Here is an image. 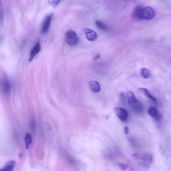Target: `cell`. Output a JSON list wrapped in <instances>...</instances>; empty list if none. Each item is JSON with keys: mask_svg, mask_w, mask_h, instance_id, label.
<instances>
[{"mask_svg": "<svg viewBox=\"0 0 171 171\" xmlns=\"http://www.w3.org/2000/svg\"><path fill=\"white\" fill-rule=\"evenodd\" d=\"M126 95L129 104L134 111L137 113H141L143 109L142 103L136 98L133 93L131 91L127 92Z\"/></svg>", "mask_w": 171, "mask_h": 171, "instance_id": "6da1fadb", "label": "cell"}, {"mask_svg": "<svg viewBox=\"0 0 171 171\" xmlns=\"http://www.w3.org/2000/svg\"><path fill=\"white\" fill-rule=\"evenodd\" d=\"M66 42L72 46L76 45L79 42L78 36L76 33L72 30H69L66 32Z\"/></svg>", "mask_w": 171, "mask_h": 171, "instance_id": "7a4b0ae2", "label": "cell"}, {"mask_svg": "<svg viewBox=\"0 0 171 171\" xmlns=\"http://www.w3.org/2000/svg\"><path fill=\"white\" fill-rule=\"evenodd\" d=\"M53 14H50L46 16L43 22L41 28V32L42 34H45L48 31L51 22Z\"/></svg>", "mask_w": 171, "mask_h": 171, "instance_id": "3957f363", "label": "cell"}, {"mask_svg": "<svg viewBox=\"0 0 171 171\" xmlns=\"http://www.w3.org/2000/svg\"><path fill=\"white\" fill-rule=\"evenodd\" d=\"M155 15V12L154 10L149 6H146L143 9L142 18L143 19L147 20L152 19Z\"/></svg>", "mask_w": 171, "mask_h": 171, "instance_id": "277c9868", "label": "cell"}, {"mask_svg": "<svg viewBox=\"0 0 171 171\" xmlns=\"http://www.w3.org/2000/svg\"><path fill=\"white\" fill-rule=\"evenodd\" d=\"M115 112L118 118L123 122L126 121L128 119V115L126 111L121 107H116Z\"/></svg>", "mask_w": 171, "mask_h": 171, "instance_id": "5b68a950", "label": "cell"}, {"mask_svg": "<svg viewBox=\"0 0 171 171\" xmlns=\"http://www.w3.org/2000/svg\"><path fill=\"white\" fill-rule=\"evenodd\" d=\"M85 35L87 39L91 42L96 41L97 38V35L95 32L92 29L86 28L84 29Z\"/></svg>", "mask_w": 171, "mask_h": 171, "instance_id": "8992f818", "label": "cell"}, {"mask_svg": "<svg viewBox=\"0 0 171 171\" xmlns=\"http://www.w3.org/2000/svg\"><path fill=\"white\" fill-rule=\"evenodd\" d=\"M41 46L39 41L36 43V45L33 47L30 52L29 61L31 62L35 56L41 51Z\"/></svg>", "mask_w": 171, "mask_h": 171, "instance_id": "52a82bcc", "label": "cell"}, {"mask_svg": "<svg viewBox=\"0 0 171 171\" xmlns=\"http://www.w3.org/2000/svg\"><path fill=\"white\" fill-rule=\"evenodd\" d=\"M143 9L140 6H137L134 9L132 13V17L134 19L137 21L143 19L142 18Z\"/></svg>", "mask_w": 171, "mask_h": 171, "instance_id": "ba28073f", "label": "cell"}, {"mask_svg": "<svg viewBox=\"0 0 171 171\" xmlns=\"http://www.w3.org/2000/svg\"><path fill=\"white\" fill-rule=\"evenodd\" d=\"M153 159V156L151 154L149 153L145 154L142 158L144 166L146 168H148L152 163Z\"/></svg>", "mask_w": 171, "mask_h": 171, "instance_id": "9c48e42d", "label": "cell"}, {"mask_svg": "<svg viewBox=\"0 0 171 171\" xmlns=\"http://www.w3.org/2000/svg\"><path fill=\"white\" fill-rule=\"evenodd\" d=\"M149 115L157 120L160 119V116L159 114L158 111L155 107H150L148 110Z\"/></svg>", "mask_w": 171, "mask_h": 171, "instance_id": "30bf717a", "label": "cell"}, {"mask_svg": "<svg viewBox=\"0 0 171 171\" xmlns=\"http://www.w3.org/2000/svg\"><path fill=\"white\" fill-rule=\"evenodd\" d=\"M15 162L13 160L9 161L0 171H13L15 166Z\"/></svg>", "mask_w": 171, "mask_h": 171, "instance_id": "8fae6325", "label": "cell"}, {"mask_svg": "<svg viewBox=\"0 0 171 171\" xmlns=\"http://www.w3.org/2000/svg\"><path fill=\"white\" fill-rule=\"evenodd\" d=\"M89 86L90 88L93 91L98 92L101 90V87L97 81H93L89 82Z\"/></svg>", "mask_w": 171, "mask_h": 171, "instance_id": "7c38bea8", "label": "cell"}, {"mask_svg": "<svg viewBox=\"0 0 171 171\" xmlns=\"http://www.w3.org/2000/svg\"><path fill=\"white\" fill-rule=\"evenodd\" d=\"M139 91L141 93L143 94L144 95H145L146 97H148V98L149 99L152 100L154 102L156 103L157 102V100L155 98V97H153L152 95L151 94L149 91L146 88H140L138 89Z\"/></svg>", "mask_w": 171, "mask_h": 171, "instance_id": "4fadbf2b", "label": "cell"}, {"mask_svg": "<svg viewBox=\"0 0 171 171\" xmlns=\"http://www.w3.org/2000/svg\"><path fill=\"white\" fill-rule=\"evenodd\" d=\"M3 89L6 95H9L11 90V87L8 80L5 79L3 82Z\"/></svg>", "mask_w": 171, "mask_h": 171, "instance_id": "5bb4252c", "label": "cell"}, {"mask_svg": "<svg viewBox=\"0 0 171 171\" xmlns=\"http://www.w3.org/2000/svg\"><path fill=\"white\" fill-rule=\"evenodd\" d=\"M25 142L26 149H27L31 145L32 143V136L29 133L26 134L25 137Z\"/></svg>", "mask_w": 171, "mask_h": 171, "instance_id": "9a60e30c", "label": "cell"}, {"mask_svg": "<svg viewBox=\"0 0 171 171\" xmlns=\"http://www.w3.org/2000/svg\"><path fill=\"white\" fill-rule=\"evenodd\" d=\"M95 24L97 28L102 31H105L108 29L107 25L101 21H96Z\"/></svg>", "mask_w": 171, "mask_h": 171, "instance_id": "2e32d148", "label": "cell"}, {"mask_svg": "<svg viewBox=\"0 0 171 171\" xmlns=\"http://www.w3.org/2000/svg\"><path fill=\"white\" fill-rule=\"evenodd\" d=\"M141 72L142 76L144 78H149L151 76L150 72L148 69L143 68L142 69Z\"/></svg>", "mask_w": 171, "mask_h": 171, "instance_id": "e0dca14e", "label": "cell"}, {"mask_svg": "<svg viewBox=\"0 0 171 171\" xmlns=\"http://www.w3.org/2000/svg\"><path fill=\"white\" fill-rule=\"evenodd\" d=\"M120 169L122 171L125 170L128 167V166L126 164L123 163H120L118 165Z\"/></svg>", "mask_w": 171, "mask_h": 171, "instance_id": "ac0fdd59", "label": "cell"}, {"mask_svg": "<svg viewBox=\"0 0 171 171\" xmlns=\"http://www.w3.org/2000/svg\"><path fill=\"white\" fill-rule=\"evenodd\" d=\"M120 97L122 102L125 103L126 97L123 92H121L120 93Z\"/></svg>", "mask_w": 171, "mask_h": 171, "instance_id": "d6986e66", "label": "cell"}, {"mask_svg": "<svg viewBox=\"0 0 171 171\" xmlns=\"http://www.w3.org/2000/svg\"><path fill=\"white\" fill-rule=\"evenodd\" d=\"M61 1H51V5L53 6V7H55Z\"/></svg>", "mask_w": 171, "mask_h": 171, "instance_id": "ffe728a7", "label": "cell"}, {"mask_svg": "<svg viewBox=\"0 0 171 171\" xmlns=\"http://www.w3.org/2000/svg\"><path fill=\"white\" fill-rule=\"evenodd\" d=\"M100 58V55L99 54H97L94 56L93 59L94 61H96L99 59Z\"/></svg>", "mask_w": 171, "mask_h": 171, "instance_id": "44dd1931", "label": "cell"}, {"mask_svg": "<svg viewBox=\"0 0 171 171\" xmlns=\"http://www.w3.org/2000/svg\"><path fill=\"white\" fill-rule=\"evenodd\" d=\"M124 132H125L126 135H127L128 133L129 128L128 127L126 126L124 128Z\"/></svg>", "mask_w": 171, "mask_h": 171, "instance_id": "7402d4cb", "label": "cell"}]
</instances>
